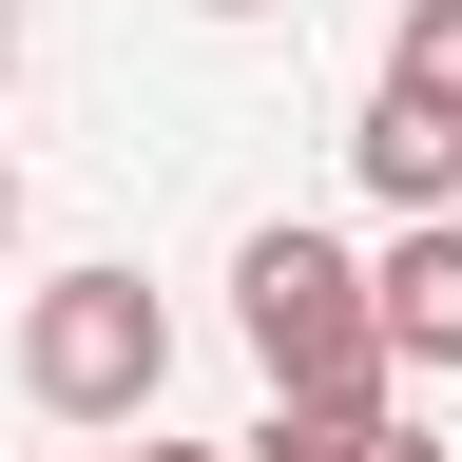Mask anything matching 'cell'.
I'll return each instance as SVG.
<instances>
[{"instance_id": "cell-1", "label": "cell", "mask_w": 462, "mask_h": 462, "mask_svg": "<svg viewBox=\"0 0 462 462\" xmlns=\"http://www.w3.org/2000/svg\"><path fill=\"white\" fill-rule=\"evenodd\" d=\"M231 328H251L270 385H366V366H385V328H366V251H328L309 212H270L251 251H231ZM385 385H404V366H385Z\"/></svg>"}, {"instance_id": "cell-2", "label": "cell", "mask_w": 462, "mask_h": 462, "mask_svg": "<svg viewBox=\"0 0 462 462\" xmlns=\"http://www.w3.org/2000/svg\"><path fill=\"white\" fill-rule=\"evenodd\" d=\"M20 385L58 404V424H135V404L173 385V309L135 270H58L39 309H20Z\"/></svg>"}, {"instance_id": "cell-3", "label": "cell", "mask_w": 462, "mask_h": 462, "mask_svg": "<svg viewBox=\"0 0 462 462\" xmlns=\"http://www.w3.org/2000/svg\"><path fill=\"white\" fill-rule=\"evenodd\" d=\"M366 328L385 366H462V212H404V251L366 270Z\"/></svg>"}, {"instance_id": "cell-4", "label": "cell", "mask_w": 462, "mask_h": 462, "mask_svg": "<svg viewBox=\"0 0 462 462\" xmlns=\"http://www.w3.org/2000/svg\"><path fill=\"white\" fill-rule=\"evenodd\" d=\"M346 173H366L385 212H462V116H424V97H366V135H346Z\"/></svg>"}, {"instance_id": "cell-5", "label": "cell", "mask_w": 462, "mask_h": 462, "mask_svg": "<svg viewBox=\"0 0 462 462\" xmlns=\"http://www.w3.org/2000/svg\"><path fill=\"white\" fill-rule=\"evenodd\" d=\"M404 424H385V366L366 385H270V424H251V462H385Z\"/></svg>"}, {"instance_id": "cell-6", "label": "cell", "mask_w": 462, "mask_h": 462, "mask_svg": "<svg viewBox=\"0 0 462 462\" xmlns=\"http://www.w3.org/2000/svg\"><path fill=\"white\" fill-rule=\"evenodd\" d=\"M385 97L462 116V0H404V20H385Z\"/></svg>"}, {"instance_id": "cell-7", "label": "cell", "mask_w": 462, "mask_h": 462, "mask_svg": "<svg viewBox=\"0 0 462 462\" xmlns=\"http://www.w3.org/2000/svg\"><path fill=\"white\" fill-rule=\"evenodd\" d=\"M97 462H231V443H97Z\"/></svg>"}, {"instance_id": "cell-8", "label": "cell", "mask_w": 462, "mask_h": 462, "mask_svg": "<svg viewBox=\"0 0 462 462\" xmlns=\"http://www.w3.org/2000/svg\"><path fill=\"white\" fill-rule=\"evenodd\" d=\"M0 78H20V0H0Z\"/></svg>"}, {"instance_id": "cell-9", "label": "cell", "mask_w": 462, "mask_h": 462, "mask_svg": "<svg viewBox=\"0 0 462 462\" xmlns=\"http://www.w3.org/2000/svg\"><path fill=\"white\" fill-rule=\"evenodd\" d=\"M0 231H20V154H0Z\"/></svg>"}, {"instance_id": "cell-10", "label": "cell", "mask_w": 462, "mask_h": 462, "mask_svg": "<svg viewBox=\"0 0 462 462\" xmlns=\"http://www.w3.org/2000/svg\"><path fill=\"white\" fill-rule=\"evenodd\" d=\"M212 20H270V0H212Z\"/></svg>"}, {"instance_id": "cell-11", "label": "cell", "mask_w": 462, "mask_h": 462, "mask_svg": "<svg viewBox=\"0 0 462 462\" xmlns=\"http://www.w3.org/2000/svg\"><path fill=\"white\" fill-rule=\"evenodd\" d=\"M385 462H443V443H385Z\"/></svg>"}]
</instances>
